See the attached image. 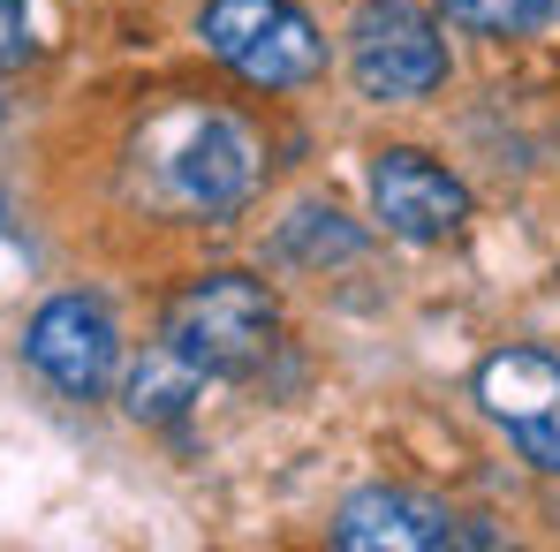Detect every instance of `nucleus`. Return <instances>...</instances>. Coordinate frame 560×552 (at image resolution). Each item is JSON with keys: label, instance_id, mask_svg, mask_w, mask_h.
Here are the masks:
<instances>
[{"label": "nucleus", "instance_id": "7ed1b4c3", "mask_svg": "<svg viewBox=\"0 0 560 552\" xmlns=\"http://www.w3.org/2000/svg\"><path fill=\"white\" fill-rule=\"evenodd\" d=\"M197 31L220 69H235L243 84H266V92L311 84L326 69V38L295 0H205Z\"/></svg>", "mask_w": 560, "mask_h": 552}, {"label": "nucleus", "instance_id": "6e6552de", "mask_svg": "<svg viewBox=\"0 0 560 552\" xmlns=\"http://www.w3.org/2000/svg\"><path fill=\"white\" fill-rule=\"evenodd\" d=\"M477 401H485V416L508 424V439H515L523 424H538V416L560 409V356H538V349L492 356V364L477 371Z\"/></svg>", "mask_w": 560, "mask_h": 552}, {"label": "nucleus", "instance_id": "0eeeda50", "mask_svg": "<svg viewBox=\"0 0 560 552\" xmlns=\"http://www.w3.org/2000/svg\"><path fill=\"white\" fill-rule=\"evenodd\" d=\"M341 552H440V545H485V530H463V515L417 500V492H357L334 522Z\"/></svg>", "mask_w": 560, "mask_h": 552}, {"label": "nucleus", "instance_id": "9b49d317", "mask_svg": "<svg viewBox=\"0 0 560 552\" xmlns=\"http://www.w3.org/2000/svg\"><path fill=\"white\" fill-rule=\"evenodd\" d=\"M189 394H197V371H189L167 341L129 371V416H183Z\"/></svg>", "mask_w": 560, "mask_h": 552}, {"label": "nucleus", "instance_id": "1a4fd4ad", "mask_svg": "<svg viewBox=\"0 0 560 552\" xmlns=\"http://www.w3.org/2000/svg\"><path fill=\"white\" fill-rule=\"evenodd\" d=\"M280 258L288 266H349V258H364V227L341 220L334 204H295L280 220Z\"/></svg>", "mask_w": 560, "mask_h": 552}, {"label": "nucleus", "instance_id": "f8f14e48", "mask_svg": "<svg viewBox=\"0 0 560 552\" xmlns=\"http://www.w3.org/2000/svg\"><path fill=\"white\" fill-rule=\"evenodd\" d=\"M31 61V15L23 0H0V69H23Z\"/></svg>", "mask_w": 560, "mask_h": 552}, {"label": "nucleus", "instance_id": "20e7f679", "mask_svg": "<svg viewBox=\"0 0 560 552\" xmlns=\"http://www.w3.org/2000/svg\"><path fill=\"white\" fill-rule=\"evenodd\" d=\"M349 77L357 92L378 106H401V98H424L447 84V38L424 8L409 0H372L357 8L349 23Z\"/></svg>", "mask_w": 560, "mask_h": 552}, {"label": "nucleus", "instance_id": "ddd939ff", "mask_svg": "<svg viewBox=\"0 0 560 552\" xmlns=\"http://www.w3.org/2000/svg\"><path fill=\"white\" fill-rule=\"evenodd\" d=\"M515 447L538 461V469H560V409H553V416H538V424H523Z\"/></svg>", "mask_w": 560, "mask_h": 552}, {"label": "nucleus", "instance_id": "f03ea898", "mask_svg": "<svg viewBox=\"0 0 560 552\" xmlns=\"http://www.w3.org/2000/svg\"><path fill=\"white\" fill-rule=\"evenodd\" d=\"M273 341H280V303L250 273H205L167 303V349L197 378H243L273 356Z\"/></svg>", "mask_w": 560, "mask_h": 552}, {"label": "nucleus", "instance_id": "9d476101", "mask_svg": "<svg viewBox=\"0 0 560 552\" xmlns=\"http://www.w3.org/2000/svg\"><path fill=\"white\" fill-rule=\"evenodd\" d=\"M455 31H477V38H530L560 15V0H432Z\"/></svg>", "mask_w": 560, "mask_h": 552}, {"label": "nucleus", "instance_id": "39448f33", "mask_svg": "<svg viewBox=\"0 0 560 552\" xmlns=\"http://www.w3.org/2000/svg\"><path fill=\"white\" fill-rule=\"evenodd\" d=\"M23 356H31V371L46 386H61L69 401H92V394H106V378L121 364V333H114L106 303H92V295H54L31 318V333H23Z\"/></svg>", "mask_w": 560, "mask_h": 552}, {"label": "nucleus", "instance_id": "423d86ee", "mask_svg": "<svg viewBox=\"0 0 560 552\" xmlns=\"http://www.w3.org/2000/svg\"><path fill=\"white\" fill-rule=\"evenodd\" d=\"M372 212L386 220V235H401V243H447L469 220V189L440 160L394 144V152L372 160Z\"/></svg>", "mask_w": 560, "mask_h": 552}, {"label": "nucleus", "instance_id": "f257e3e1", "mask_svg": "<svg viewBox=\"0 0 560 552\" xmlns=\"http://www.w3.org/2000/svg\"><path fill=\"white\" fill-rule=\"evenodd\" d=\"M258 175H266L258 129L205 98L144 114L137 144H129V189L175 220H228L235 204H250Z\"/></svg>", "mask_w": 560, "mask_h": 552}]
</instances>
